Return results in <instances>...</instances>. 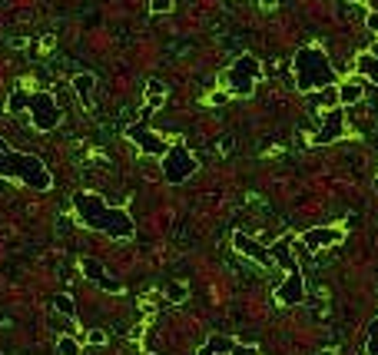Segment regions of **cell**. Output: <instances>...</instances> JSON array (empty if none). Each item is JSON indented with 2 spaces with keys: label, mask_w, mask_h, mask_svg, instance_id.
I'll return each instance as SVG.
<instances>
[{
  "label": "cell",
  "mask_w": 378,
  "mask_h": 355,
  "mask_svg": "<svg viewBox=\"0 0 378 355\" xmlns=\"http://www.w3.org/2000/svg\"><path fill=\"white\" fill-rule=\"evenodd\" d=\"M292 70H295V87L302 93H312V90H325L332 87L339 73L329 63L325 50L322 47H302L295 57H292Z\"/></svg>",
  "instance_id": "obj_3"
},
{
  "label": "cell",
  "mask_w": 378,
  "mask_h": 355,
  "mask_svg": "<svg viewBox=\"0 0 378 355\" xmlns=\"http://www.w3.org/2000/svg\"><path fill=\"white\" fill-rule=\"evenodd\" d=\"M233 249L239 252V256H246V259L259 262L262 269H272V266H275V262H272L269 246H262V242H256L252 236H246V232H233Z\"/></svg>",
  "instance_id": "obj_9"
},
{
  "label": "cell",
  "mask_w": 378,
  "mask_h": 355,
  "mask_svg": "<svg viewBox=\"0 0 378 355\" xmlns=\"http://www.w3.org/2000/svg\"><path fill=\"white\" fill-rule=\"evenodd\" d=\"M315 355H335V352H332V349H322V352H315Z\"/></svg>",
  "instance_id": "obj_28"
},
{
  "label": "cell",
  "mask_w": 378,
  "mask_h": 355,
  "mask_svg": "<svg viewBox=\"0 0 378 355\" xmlns=\"http://www.w3.org/2000/svg\"><path fill=\"white\" fill-rule=\"evenodd\" d=\"M149 10H153V14H169V10H173V0H149Z\"/></svg>",
  "instance_id": "obj_22"
},
{
  "label": "cell",
  "mask_w": 378,
  "mask_h": 355,
  "mask_svg": "<svg viewBox=\"0 0 378 355\" xmlns=\"http://www.w3.org/2000/svg\"><path fill=\"white\" fill-rule=\"evenodd\" d=\"M342 240H345V230H339V226H315L299 236L305 249H329V246H339Z\"/></svg>",
  "instance_id": "obj_11"
},
{
  "label": "cell",
  "mask_w": 378,
  "mask_h": 355,
  "mask_svg": "<svg viewBox=\"0 0 378 355\" xmlns=\"http://www.w3.org/2000/svg\"><path fill=\"white\" fill-rule=\"evenodd\" d=\"M226 100H229V90H226V93H213V96H209V103H226Z\"/></svg>",
  "instance_id": "obj_26"
},
{
  "label": "cell",
  "mask_w": 378,
  "mask_h": 355,
  "mask_svg": "<svg viewBox=\"0 0 378 355\" xmlns=\"http://www.w3.org/2000/svg\"><path fill=\"white\" fill-rule=\"evenodd\" d=\"M262 80V63L252 53H243L229 63V70L223 73V83L229 90V96H249L256 90V83Z\"/></svg>",
  "instance_id": "obj_5"
},
{
  "label": "cell",
  "mask_w": 378,
  "mask_h": 355,
  "mask_svg": "<svg viewBox=\"0 0 378 355\" xmlns=\"http://www.w3.org/2000/svg\"><path fill=\"white\" fill-rule=\"evenodd\" d=\"M57 355H80V339L73 336V332L60 336V342H57Z\"/></svg>",
  "instance_id": "obj_18"
},
{
  "label": "cell",
  "mask_w": 378,
  "mask_h": 355,
  "mask_svg": "<svg viewBox=\"0 0 378 355\" xmlns=\"http://www.w3.org/2000/svg\"><path fill=\"white\" fill-rule=\"evenodd\" d=\"M166 103V83L163 80H146V106H143V120L149 113H156Z\"/></svg>",
  "instance_id": "obj_13"
},
{
  "label": "cell",
  "mask_w": 378,
  "mask_h": 355,
  "mask_svg": "<svg viewBox=\"0 0 378 355\" xmlns=\"http://www.w3.org/2000/svg\"><path fill=\"white\" fill-rule=\"evenodd\" d=\"M10 113H20V110H27L30 113V123L37 126L40 133H50V130H57L63 113H60V103L57 96L47 93V90H37V93H23V90H14L10 93V103H7Z\"/></svg>",
  "instance_id": "obj_4"
},
{
  "label": "cell",
  "mask_w": 378,
  "mask_h": 355,
  "mask_svg": "<svg viewBox=\"0 0 378 355\" xmlns=\"http://www.w3.org/2000/svg\"><path fill=\"white\" fill-rule=\"evenodd\" d=\"M80 272H83L90 282H97L100 289H107V292H117V296L123 292V286H120V282L107 279V269H103V262H100V259H83V262H80Z\"/></svg>",
  "instance_id": "obj_12"
},
{
  "label": "cell",
  "mask_w": 378,
  "mask_h": 355,
  "mask_svg": "<svg viewBox=\"0 0 378 355\" xmlns=\"http://www.w3.org/2000/svg\"><path fill=\"white\" fill-rule=\"evenodd\" d=\"M70 87L80 96V103L90 106L93 103V90H97V77H93V73H77V77L70 80Z\"/></svg>",
  "instance_id": "obj_14"
},
{
  "label": "cell",
  "mask_w": 378,
  "mask_h": 355,
  "mask_svg": "<svg viewBox=\"0 0 378 355\" xmlns=\"http://www.w3.org/2000/svg\"><path fill=\"white\" fill-rule=\"evenodd\" d=\"M275 302L279 306H299V302H305V282H302V269H289V276H285V282H279L275 286Z\"/></svg>",
  "instance_id": "obj_10"
},
{
  "label": "cell",
  "mask_w": 378,
  "mask_h": 355,
  "mask_svg": "<svg viewBox=\"0 0 378 355\" xmlns=\"http://www.w3.org/2000/svg\"><path fill=\"white\" fill-rule=\"evenodd\" d=\"M0 355H4V352H0Z\"/></svg>",
  "instance_id": "obj_31"
},
{
  "label": "cell",
  "mask_w": 378,
  "mask_h": 355,
  "mask_svg": "<svg viewBox=\"0 0 378 355\" xmlns=\"http://www.w3.org/2000/svg\"><path fill=\"white\" fill-rule=\"evenodd\" d=\"M53 309H57L60 316H67L70 322H77V306H73V299L70 296H57L53 299Z\"/></svg>",
  "instance_id": "obj_19"
},
{
  "label": "cell",
  "mask_w": 378,
  "mask_h": 355,
  "mask_svg": "<svg viewBox=\"0 0 378 355\" xmlns=\"http://www.w3.org/2000/svg\"><path fill=\"white\" fill-rule=\"evenodd\" d=\"M126 136H130V140H133V143L140 146L146 156H156V160H159V156L169 150V143H166L159 133H153V130L146 126V120H140V123L130 126V130H126Z\"/></svg>",
  "instance_id": "obj_7"
},
{
  "label": "cell",
  "mask_w": 378,
  "mask_h": 355,
  "mask_svg": "<svg viewBox=\"0 0 378 355\" xmlns=\"http://www.w3.org/2000/svg\"><path fill=\"white\" fill-rule=\"evenodd\" d=\"M229 355H259V349H256V346H243V342H236L233 352H229Z\"/></svg>",
  "instance_id": "obj_24"
},
{
  "label": "cell",
  "mask_w": 378,
  "mask_h": 355,
  "mask_svg": "<svg viewBox=\"0 0 378 355\" xmlns=\"http://www.w3.org/2000/svg\"><path fill=\"white\" fill-rule=\"evenodd\" d=\"M355 70H359L365 80H372V83H378V60H375V53H359V60H355Z\"/></svg>",
  "instance_id": "obj_17"
},
{
  "label": "cell",
  "mask_w": 378,
  "mask_h": 355,
  "mask_svg": "<svg viewBox=\"0 0 378 355\" xmlns=\"http://www.w3.org/2000/svg\"><path fill=\"white\" fill-rule=\"evenodd\" d=\"M73 210H77L83 226L103 232L110 240H133L136 236L133 216L126 210H120V206H110L103 196H97V192H87V190L73 192Z\"/></svg>",
  "instance_id": "obj_1"
},
{
  "label": "cell",
  "mask_w": 378,
  "mask_h": 355,
  "mask_svg": "<svg viewBox=\"0 0 378 355\" xmlns=\"http://www.w3.org/2000/svg\"><path fill=\"white\" fill-rule=\"evenodd\" d=\"M143 355H153V352H143Z\"/></svg>",
  "instance_id": "obj_30"
},
{
  "label": "cell",
  "mask_w": 378,
  "mask_h": 355,
  "mask_svg": "<svg viewBox=\"0 0 378 355\" xmlns=\"http://www.w3.org/2000/svg\"><path fill=\"white\" fill-rule=\"evenodd\" d=\"M372 53H375V60H378V40H375V43H372Z\"/></svg>",
  "instance_id": "obj_29"
},
{
  "label": "cell",
  "mask_w": 378,
  "mask_h": 355,
  "mask_svg": "<svg viewBox=\"0 0 378 355\" xmlns=\"http://www.w3.org/2000/svg\"><path fill=\"white\" fill-rule=\"evenodd\" d=\"M186 296H189L186 282H169V286H166V299H169V302H186Z\"/></svg>",
  "instance_id": "obj_21"
},
{
  "label": "cell",
  "mask_w": 378,
  "mask_h": 355,
  "mask_svg": "<svg viewBox=\"0 0 378 355\" xmlns=\"http://www.w3.org/2000/svg\"><path fill=\"white\" fill-rule=\"evenodd\" d=\"M259 4H262V7H266V10H272V7H275V4H279V0H259Z\"/></svg>",
  "instance_id": "obj_27"
},
{
  "label": "cell",
  "mask_w": 378,
  "mask_h": 355,
  "mask_svg": "<svg viewBox=\"0 0 378 355\" xmlns=\"http://www.w3.org/2000/svg\"><path fill=\"white\" fill-rule=\"evenodd\" d=\"M159 166H163V180L173 182V186L186 182L196 170H199L196 156L189 153V146H186V143H169V150L159 156Z\"/></svg>",
  "instance_id": "obj_6"
},
{
  "label": "cell",
  "mask_w": 378,
  "mask_h": 355,
  "mask_svg": "<svg viewBox=\"0 0 378 355\" xmlns=\"http://www.w3.org/2000/svg\"><path fill=\"white\" fill-rule=\"evenodd\" d=\"M365 27H369L372 34H378V10H372V14H365Z\"/></svg>",
  "instance_id": "obj_25"
},
{
  "label": "cell",
  "mask_w": 378,
  "mask_h": 355,
  "mask_svg": "<svg viewBox=\"0 0 378 355\" xmlns=\"http://www.w3.org/2000/svg\"><path fill=\"white\" fill-rule=\"evenodd\" d=\"M87 342L90 346H103V342H107V332H103V329H93V332L87 336Z\"/></svg>",
  "instance_id": "obj_23"
},
{
  "label": "cell",
  "mask_w": 378,
  "mask_h": 355,
  "mask_svg": "<svg viewBox=\"0 0 378 355\" xmlns=\"http://www.w3.org/2000/svg\"><path fill=\"white\" fill-rule=\"evenodd\" d=\"M342 130H345V116H342L339 106H332V110H325V116H322V126L312 133V146L335 143V140L342 136Z\"/></svg>",
  "instance_id": "obj_8"
},
{
  "label": "cell",
  "mask_w": 378,
  "mask_h": 355,
  "mask_svg": "<svg viewBox=\"0 0 378 355\" xmlns=\"http://www.w3.org/2000/svg\"><path fill=\"white\" fill-rule=\"evenodd\" d=\"M362 96H365V87H362V83H355V80H349V83H342V87H339V103L342 106L362 103Z\"/></svg>",
  "instance_id": "obj_15"
},
{
  "label": "cell",
  "mask_w": 378,
  "mask_h": 355,
  "mask_svg": "<svg viewBox=\"0 0 378 355\" xmlns=\"http://www.w3.org/2000/svg\"><path fill=\"white\" fill-rule=\"evenodd\" d=\"M233 346H236V339H229V336H209L206 339V346L199 349V355H216V352H233Z\"/></svg>",
  "instance_id": "obj_16"
},
{
  "label": "cell",
  "mask_w": 378,
  "mask_h": 355,
  "mask_svg": "<svg viewBox=\"0 0 378 355\" xmlns=\"http://www.w3.org/2000/svg\"><path fill=\"white\" fill-rule=\"evenodd\" d=\"M365 352L378 355V316L369 322V332H365Z\"/></svg>",
  "instance_id": "obj_20"
},
{
  "label": "cell",
  "mask_w": 378,
  "mask_h": 355,
  "mask_svg": "<svg viewBox=\"0 0 378 355\" xmlns=\"http://www.w3.org/2000/svg\"><path fill=\"white\" fill-rule=\"evenodd\" d=\"M0 176L4 180H20L23 186L37 192H47L53 186V176H50L47 163L33 153H20L7 140H0Z\"/></svg>",
  "instance_id": "obj_2"
}]
</instances>
